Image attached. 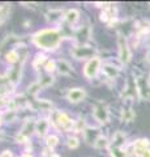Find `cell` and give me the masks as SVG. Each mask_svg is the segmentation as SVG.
<instances>
[{
	"instance_id": "cell-1",
	"label": "cell",
	"mask_w": 150,
	"mask_h": 157,
	"mask_svg": "<svg viewBox=\"0 0 150 157\" xmlns=\"http://www.w3.org/2000/svg\"><path fill=\"white\" fill-rule=\"evenodd\" d=\"M35 42L45 48H55L59 45L60 37L56 30H43L42 33L37 34Z\"/></svg>"
},
{
	"instance_id": "cell-2",
	"label": "cell",
	"mask_w": 150,
	"mask_h": 157,
	"mask_svg": "<svg viewBox=\"0 0 150 157\" xmlns=\"http://www.w3.org/2000/svg\"><path fill=\"white\" fill-rule=\"evenodd\" d=\"M98 67H99V59H91L85 68V75L88 77H93L97 73V71H98Z\"/></svg>"
},
{
	"instance_id": "cell-3",
	"label": "cell",
	"mask_w": 150,
	"mask_h": 157,
	"mask_svg": "<svg viewBox=\"0 0 150 157\" xmlns=\"http://www.w3.org/2000/svg\"><path fill=\"white\" fill-rule=\"evenodd\" d=\"M84 96H85V93H84V90H81V89H72L71 92H69V100L71 101H73V102H79V101H81L82 98H84Z\"/></svg>"
},
{
	"instance_id": "cell-4",
	"label": "cell",
	"mask_w": 150,
	"mask_h": 157,
	"mask_svg": "<svg viewBox=\"0 0 150 157\" xmlns=\"http://www.w3.org/2000/svg\"><path fill=\"white\" fill-rule=\"evenodd\" d=\"M120 51H122V60L123 62H128V59H129V51H128V48H127L125 42L123 43V39H120Z\"/></svg>"
},
{
	"instance_id": "cell-5",
	"label": "cell",
	"mask_w": 150,
	"mask_h": 157,
	"mask_svg": "<svg viewBox=\"0 0 150 157\" xmlns=\"http://www.w3.org/2000/svg\"><path fill=\"white\" fill-rule=\"evenodd\" d=\"M97 141H99V143H95V145L98 147V148H101V147H106V144H107V143H106V139H104V137H99V139L97 140Z\"/></svg>"
},
{
	"instance_id": "cell-6",
	"label": "cell",
	"mask_w": 150,
	"mask_h": 157,
	"mask_svg": "<svg viewBox=\"0 0 150 157\" xmlns=\"http://www.w3.org/2000/svg\"><path fill=\"white\" fill-rule=\"evenodd\" d=\"M56 137L55 136H51V137H48V145L50 147H54L55 144H56Z\"/></svg>"
},
{
	"instance_id": "cell-7",
	"label": "cell",
	"mask_w": 150,
	"mask_h": 157,
	"mask_svg": "<svg viewBox=\"0 0 150 157\" xmlns=\"http://www.w3.org/2000/svg\"><path fill=\"white\" fill-rule=\"evenodd\" d=\"M17 59V54L16 52H11V54H8V60H11V62H14Z\"/></svg>"
},
{
	"instance_id": "cell-8",
	"label": "cell",
	"mask_w": 150,
	"mask_h": 157,
	"mask_svg": "<svg viewBox=\"0 0 150 157\" xmlns=\"http://www.w3.org/2000/svg\"><path fill=\"white\" fill-rule=\"evenodd\" d=\"M77 145H79V143H77L76 139H71L69 140V147H73V148H76Z\"/></svg>"
},
{
	"instance_id": "cell-9",
	"label": "cell",
	"mask_w": 150,
	"mask_h": 157,
	"mask_svg": "<svg viewBox=\"0 0 150 157\" xmlns=\"http://www.w3.org/2000/svg\"><path fill=\"white\" fill-rule=\"evenodd\" d=\"M141 156H142V157H150V151H149V149H146V151H144Z\"/></svg>"
},
{
	"instance_id": "cell-10",
	"label": "cell",
	"mask_w": 150,
	"mask_h": 157,
	"mask_svg": "<svg viewBox=\"0 0 150 157\" xmlns=\"http://www.w3.org/2000/svg\"><path fill=\"white\" fill-rule=\"evenodd\" d=\"M0 18H2V11H0Z\"/></svg>"
},
{
	"instance_id": "cell-11",
	"label": "cell",
	"mask_w": 150,
	"mask_h": 157,
	"mask_svg": "<svg viewBox=\"0 0 150 157\" xmlns=\"http://www.w3.org/2000/svg\"><path fill=\"white\" fill-rule=\"evenodd\" d=\"M52 157H57V156H52Z\"/></svg>"
}]
</instances>
